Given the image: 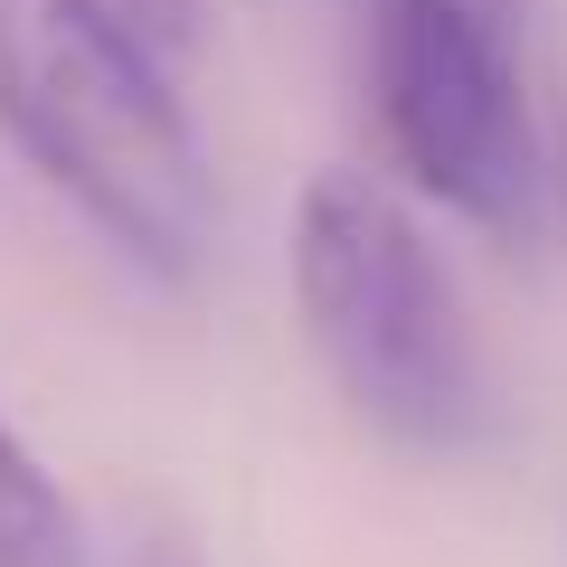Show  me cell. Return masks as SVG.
<instances>
[{
  "instance_id": "2",
  "label": "cell",
  "mask_w": 567,
  "mask_h": 567,
  "mask_svg": "<svg viewBox=\"0 0 567 567\" xmlns=\"http://www.w3.org/2000/svg\"><path fill=\"white\" fill-rule=\"evenodd\" d=\"M293 312H303L322 369L398 445H473L483 425V369H473L454 284L425 227L369 171H322L293 199Z\"/></svg>"
},
{
  "instance_id": "6",
  "label": "cell",
  "mask_w": 567,
  "mask_h": 567,
  "mask_svg": "<svg viewBox=\"0 0 567 567\" xmlns=\"http://www.w3.org/2000/svg\"><path fill=\"white\" fill-rule=\"evenodd\" d=\"M558 208H567V152H558Z\"/></svg>"
},
{
  "instance_id": "5",
  "label": "cell",
  "mask_w": 567,
  "mask_h": 567,
  "mask_svg": "<svg viewBox=\"0 0 567 567\" xmlns=\"http://www.w3.org/2000/svg\"><path fill=\"white\" fill-rule=\"evenodd\" d=\"M133 567H199V558H189L181 539H142V548H133Z\"/></svg>"
},
{
  "instance_id": "3",
  "label": "cell",
  "mask_w": 567,
  "mask_h": 567,
  "mask_svg": "<svg viewBox=\"0 0 567 567\" xmlns=\"http://www.w3.org/2000/svg\"><path fill=\"white\" fill-rule=\"evenodd\" d=\"M369 104L388 162L435 208L529 227L539 208V123L520 66V0H369Z\"/></svg>"
},
{
  "instance_id": "1",
  "label": "cell",
  "mask_w": 567,
  "mask_h": 567,
  "mask_svg": "<svg viewBox=\"0 0 567 567\" xmlns=\"http://www.w3.org/2000/svg\"><path fill=\"white\" fill-rule=\"evenodd\" d=\"M0 133L152 284H199L218 181L152 39L114 0H0Z\"/></svg>"
},
{
  "instance_id": "4",
  "label": "cell",
  "mask_w": 567,
  "mask_h": 567,
  "mask_svg": "<svg viewBox=\"0 0 567 567\" xmlns=\"http://www.w3.org/2000/svg\"><path fill=\"white\" fill-rule=\"evenodd\" d=\"M0 567H76V511L10 425H0Z\"/></svg>"
}]
</instances>
